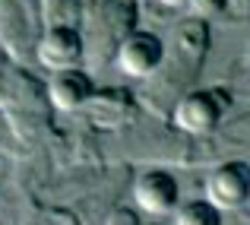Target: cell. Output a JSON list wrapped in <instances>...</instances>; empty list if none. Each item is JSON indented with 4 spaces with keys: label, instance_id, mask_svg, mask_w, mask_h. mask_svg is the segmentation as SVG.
Here are the masks:
<instances>
[{
    "label": "cell",
    "instance_id": "4",
    "mask_svg": "<svg viewBox=\"0 0 250 225\" xmlns=\"http://www.w3.org/2000/svg\"><path fill=\"white\" fill-rule=\"evenodd\" d=\"M83 35L70 25H54V29L44 32V38L38 42V61H42L44 70H73L76 64L83 61Z\"/></svg>",
    "mask_w": 250,
    "mask_h": 225
},
{
    "label": "cell",
    "instance_id": "6",
    "mask_svg": "<svg viewBox=\"0 0 250 225\" xmlns=\"http://www.w3.org/2000/svg\"><path fill=\"white\" fill-rule=\"evenodd\" d=\"M48 95H51V105H54L57 111H76L95 95V83L76 67L61 70V73H54V79H51Z\"/></svg>",
    "mask_w": 250,
    "mask_h": 225
},
{
    "label": "cell",
    "instance_id": "8",
    "mask_svg": "<svg viewBox=\"0 0 250 225\" xmlns=\"http://www.w3.org/2000/svg\"><path fill=\"white\" fill-rule=\"evenodd\" d=\"M187 6L196 13V16H219V13H225L228 0H190Z\"/></svg>",
    "mask_w": 250,
    "mask_h": 225
},
{
    "label": "cell",
    "instance_id": "10",
    "mask_svg": "<svg viewBox=\"0 0 250 225\" xmlns=\"http://www.w3.org/2000/svg\"><path fill=\"white\" fill-rule=\"evenodd\" d=\"M162 6H171V10H181V6H187L190 0H159Z\"/></svg>",
    "mask_w": 250,
    "mask_h": 225
},
{
    "label": "cell",
    "instance_id": "7",
    "mask_svg": "<svg viewBox=\"0 0 250 225\" xmlns=\"http://www.w3.org/2000/svg\"><path fill=\"white\" fill-rule=\"evenodd\" d=\"M177 225H222V209L209 200H190L177 209Z\"/></svg>",
    "mask_w": 250,
    "mask_h": 225
},
{
    "label": "cell",
    "instance_id": "9",
    "mask_svg": "<svg viewBox=\"0 0 250 225\" xmlns=\"http://www.w3.org/2000/svg\"><path fill=\"white\" fill-rule=\"evenodd\" d=\"M104 225H140V216H136L133 209H114Z\"/></svg>",
    "mask_w": 250,
    "mask_h": 225
},
{
    "label": "cell",
    "instance_id": "2",
    "mask_svg": "<svg viewBox=\"0 0 250 225\" xmlns=\"http://www.w3.org/2000/svg\"><path fill=\"white\" fill-rule=\"evenodd\" d=\"M206 200L215 209H241L250 200V165L247 162H225L209 175Z\"/></svg>",
    "mask_w": 250,
    "mask_h": 225
},
{
    "label": "cell",
    "instance_id": "5",
    "mask_svg": "<svg viewBox=\"0 0 250 225\" xmlns=\"http://www.w3.org/2000/svg\"><path fill=\"white\" fill-rule=\"evenodd\" d=\"M133 200L143 213L152 216H165L171 209H177V200H181V187H177V178L168 175V171H146V175L136 178L133 184Z\"/></svg>",
    "mask_w": 250,
    "mask_h": 225
},
{
    "label": "cell",
    "instance_id": "3",
    "mask_svg": "<svg viewBox=\"0 0 250 225\" xmlns=\"http://www.w3.org/2000/svg\"><path fill=\"white\" fill-rule=\"evenodd\" d=\"M162 61H165V45L155 32H133L117 48V67L133 79L152 76L162 67Z\"/></svg>",
    "mask_w": 250,
    "mask_h": 225
},
{
    "label": "cell",
    "instance_id": "1",
    "mask_svg": "<svg viewBox=\"0 0 250 225\" xmlns=\"http://www.w3.org/2000/svg\"><path fill=\"white\" fill-rule=\"evenodd\" d=\"M231 108V95L219 86L212 89H196L190 95H184L174 108V124L184 130V134H193V136H203V134H212L215 127L222 124L225 111Z\"/></svg>",
    "mask_w": 250,
    "mask_h": 225
}]
</instances>
